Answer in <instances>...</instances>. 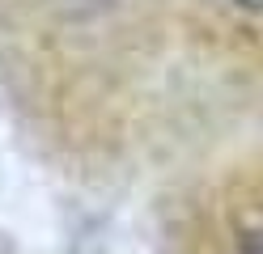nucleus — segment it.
I'll return each mask as SVG.
<instances>
[{
	"label": "nucleus",
	"instance_id": "nucleus-1",
	"mask_svg": "<svg viewBox=\"0 0 263 254\" xmlns=\"http://www.w3.org/2000/svg\"><path fill=\"white\" fill-rule=\"evenodd\" d=\"M242 254H263V225L242 237Z\"/></svg>",
	"mask_w": 263,
	"mask_h": 254
},
{
	"label": "nucleus",
	"instance_id": "nucleus-2",
	"mask_svg": "<svg viewBox=\"0 0 263 254\" xmlns=\"http://www.w3.org/2000/svg\"><path fill=\"white\" fill-rule=\"evenodd\" d=\"M238 9H246V13H263V0H238Z\"/></svg>",
	"mask_w": 263,
	"mask_h": 254
},
{
	"label": "nucleus",
	"instance_id": "nucleus-3",
	"mask_svg": "<svg viewBox=\"0 0 263 254\" xmlns=\"http://www.w3.org/2000/svg\"><path fill=\"white\" fill-rule=\"evenodd\" d=\"M68 5H77V9H93V5H106V0H68Z\"/></svg>",
	"mask_w": 263,
	"mask_h": 254
}]
</instances>
